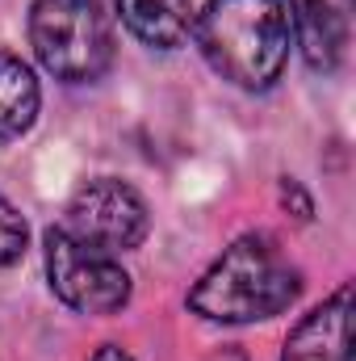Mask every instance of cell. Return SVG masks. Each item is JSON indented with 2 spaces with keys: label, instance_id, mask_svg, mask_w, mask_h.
<instances>
[{
  "label": "cell",
  "instance_id": "cell-1",
  "mask_svg": "<svg viewBox=\"0 0 356 361\" xmlns=\"http://www.w3.org/2000/svg\"><path fill=\"white\" fill-rule=\"evenodd\" d=\"M302 294V273L260 231L239 235L189 290V311L210 324H256Z\"/></svg>",
  "mask_w": 356,
  "mask_h": 361
},
{
  "label": "cell",
  "instance_id": "cell-2",
  "mask_svg": "<svg viewBox=\"0 0 356 361\" xmlns=\"http://www.w3.org/2000/svg\"><path fill=\"white\" fill-rule=\"evenodd\" d=\"M205 63L235 89L265 92L289 59V17L281 0H205L193 17Z\"/></svg>",
  "mask_w": 356,
  "mask_h": 361
},
{
  "label": "cell",
  "instance_id": "cell-3",
  "mask_svg": "<svg viewBox=\"0 0 356 361\" xmlns=\"http://www.w3.org/2000/svg\"><path fill=\"white\" fill-rule=\"evenodd\" d=\"M30 47L63 85H92L113 63V25L101 0H34Z\"/></svg>",
  "mask_w": 356,
  "mask_h": 361
},
{
  "label": "cell",
  "instance_id": "cell-4",
  "mask_svg": "<svg viewBox=\"0 0 356 361\" xmlns=\"http://www.w3.org/2000/svg\"><path fill=\"white\" fill-rule=\"evenodd\" d=\"M46 281L55 298L80 315H113L130 302V273L122 261L72 240L63 227L46 231Z\"/></svg>",
  "mask_w": 356,
  "mask_h": 361
},
{
  "label": "cell",
  "instance_id": "cell-5",
  "mask_svg": "<svg viewBox=\"0 0 356 361\" xmlns=\"http://www.w3.org/2000/svg\"><path fill=\"white\" fill-rule=\"evenodd\" d=\"M72 240L101 248V252H130L147 240L151 231V210L143 202V193L134 185L117 177H96L84 180L68 210H63V223H59Z\"/></svg>",
  "mask_w": 356,
  "mask_h": 361
},
{
  "label": "cell",
  "instance_id": "cell-6",
  "mask_svg": "<svg viewBox=\"0 0 356 361\" xmlns=\"http://www.w3.org/2000/svg\"><path fill=\"white\" fill-rule=\"evenodd\" d=\"M289 25L314 72H340L352 47V0H289Z\"/></svg>",
  "mask_w": 356,
  "mask_h": 361
},
{
  "label": "cell",
  "instance_id": "cell-7",
  "mask_svg": "<svg viewBox=\"0 0 356 361\" xmlns=\"http://www.w3.org/2000/svg\"><path fill=\"white\" fill-rule=\"evenodd\" d=\"M348 332H352V286H340L327 302H319L310 315L293 324L281 361H352Z\"/></svg>",
  "mask_w": 356,
  "mask_h": 361
},
{
  "label": "cell",
  "instance_id": "cell-8",
  "mask_svg": "<svg viewBox=\"0 0 356 361\" xmlns=\"http://www.w3.org/2000/svg\"><path fill=\"white\" fill-rule=\"evenodd\" d=\"M126 30L155 51H177L193 34V0H113Z\"/></svg>",
  "mask_w": 356,
  "mask_h": 361
},
{
  "label": "cell",
  "instance_id": "cell-9",
  "mask_svg": "<svg viewBox=\"0 0 356 361\" xmlns=\"http://www.w3.org/2000/svg\"><path fill=\"white\" fill-rule=\"evenodd\" d=\"M38 105H42V89L34 68L21 55L0 51V143L21 139L38 122Z\"/></svg>",
  "mask_w": 356,
  "mask_h": 361
},
{
  "label": "cell",
  "instance_id": "cell-10",
  "mask_svg": "<svg viewBox=\"0 0 356 361\" xmlns=\"http://www.w3.org/2000/svg\"><path fill=\"white\" fill-rule=\"evenodd\" d=\"M25 244H30V227H25L21 210L0 193V269L17 265L25 257Z\"/></svg>",
  "mask_w": 356,
  "mask_h": 361
},
{
  "label": "cell",
  "instance_id": "cell-11",
  "mask_svg": "<svg viewBox=\"0 0 356 361\" xmlns=\"http://www.w3.org/2000/svg\"><path fill=\"white\" fill-rule=\"evenodd\" d=\"M89 361H134V357H130L122 345H101V349H96Z\"/></svg>",
  "mask_w": 356,
  "mask_h": 361
},
{
  "label": "cell",
  "instance_id": "cell-12",
  "mask_svg": "<svg viewBox=\"0 0 356 361\" xmlns=\"http://www.w3.org/2000/svg\"><path fill=\"white\" fill-rule=\"evenodd\" d=\"M210 361H248V357H243V353H239L235 345H227L222 353H214V357H210Z\"/></svg>",
  "mask_w": 356,
  "mask_h": 361
}]
</instances>
